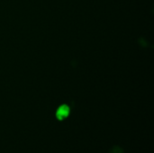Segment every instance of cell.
Here are the masks:
<instances>
[{
	"label": "cell",
	"mask_w": 154,
	"mask_h": 153,
	"mask_svg": "<svg viewBox=\"0 0 154 153\" xmlns=\"http://www.w3.org/2000/svg\"><path fill=\"white\" fill-rule=\"evenodd\" d=\"M110 153H124V151L122 148L118 147V146H116L114 148H112V150L110 151Z\"/></svg>",
	"instance_id": "obj_2"
},
{
	"label": "cell",
	"mask_w": 154,
	"mask_h": 153,
	"mask_svg": "<svg viewBox=\"0 0 154 153\" xmlns=\"http://www.w3.org/2000/svg\"><path fill=\"white\" fill-rule=\"evenodd\" d=\"M69 107L67 105L60 106L56 112V117L59 120H63L64 118L69 116Z\"/></svg>",
	"instance_id": "obj_1"
}]
</instances>
